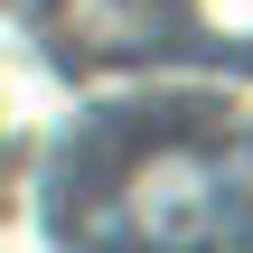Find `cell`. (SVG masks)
<instances>
[{
  "label": "cell",
  "instance_id": "6da1fadb",
  "mask_svg": "<svg viewBox=\"0 0 253 253\" xmlns=\"http://www.w3.org/2000/svg\"><path fill=\"white\" fill-rule=\"evenodd\" d=\"M9 253H253L244 84H56L19 47V207Z\"/></svg>",
  "mask_w": 253,
  "mask_h": 253
},
{
  "label": "cell",
  "instance_id": "7a4b0ae2",
  "mask_svg": "<svg viewBox=\"0 0 253 253\" xmlns=\"http://www.w3.org/2000/svg\"><path fill=\"white\" fill-rule=\"evenodd\" d=\"M19 47L56 66V84H244L253 94V0H38L9 9Z\"/></svg>",
  "mask_w": 253,
  "mask_h": 253
}]
</instances>
